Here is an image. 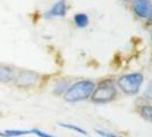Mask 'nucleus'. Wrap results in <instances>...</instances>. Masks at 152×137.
Returning a JSON list of instances; mask_svg holds the SVG:
<instances>
[{"instance_id":"nucleus-11","label":"nucleus","mask_w":152,"mask_h":137,"mask_svg":"<svg viewBox=\"0 0 152 137\" xmlns=\"http://www.w3.org/2000/svg\"><path fill=\"white\" fill-rule=\"evenodd\" d=\"M60 127H64V128H67V129H70V130H74L76 133H78V134H82V135H86L88 134V131L82 129L81 127H77L75 124H63V122H60L59 124Z\"/></svg>"},{"instance_id":"nucleus-5","label":"nucleus","mask_w":152,"mask_h":137,"mask_svg":"<svg viewBox=\"0 0 152 137\" xmlns=\"http://www.w3.org/2000/svg\"><path fill=\"white\" fill-rule=\"evenodd\" d=\"M133 9L140 17H149L152 10V4L150 0H135L133 4Z\"/></svg>"},{"instance_id":"nucleus-1","label":"nucleus","mask_w":152,"mask_h":137,"mask_svg":"<svg viewBox=\"0 0 152 137\" xmlns=\"http://www.w3.org/2000/svg\"><path fill=\"white\" fill-rule=\"evenodd\" d=\"M94 89L95 86L92 81H90V80L78 81L67 89L66 94H65V99L67 102H72V103L88 99L89 97H91Z\"/></svg>"},{"instance_id":"nucleus-13","label":"nucleus","mask_w":152,"mask_h":137,"mask_svg":"<svg viewBox=\"0 0 152 137\" xmlns=\"http://www.w3.org/2000/svg\"><path fill=\"white\" fill-rule=\"evenodd\" d=\"M144 97L148 98V99H152V81L151 84L148 86L146 90L144 91Z\"/></svg>"},{"instance_id":"nucleus-10","label":"nucleus","mask_w":152,"mask_h":137,"mask_svg":"<svg viewBox=\"0 0 152 137\" xmlns=\"http://www.w3.org/2000/svg\"><path fill=\"white\" fill-rule=\"evenodd\" d=\"M141 116L148 121L152 122V106L150 105H144L141 107Z\"/></svg>"},{"instance_id":"nucleus-3","label":"nucleus","mask_w":152,"mask_h":137,"mask_svg":"<svg viewBox=\"0 0 152 137\" xmlns=\"http://www.w3.org/2000/svg\"><path fill=\"white\" fill-rule=\"evenodd\" d=\"M142 82H143V76L141 73H131L121 77L117 81V85L125 94L135 95L140 90Z\"/></svg>"},{"instance_id":"nucleus-6","label":"nucleus","mask_w":152,"mask_h":137,"mask_svg":"<svg viewBox=\"0 0 152 137\" xmlns=\"http://www.w3.org/2000/svg\"><path fill=\"white\" fill-rule=\"evenodd\" d=\"M66 15V2L65 0H59L48 12V16H65Z\"/></svg>"},{"instance_id":"nucleus-9","label":"nucleus","mask_w":152,"mask_h":137,"mask_svg":"<svg viewBox=\"0 0 152 137\" xmlns=\"http://www.w3.org/2000/svg\"><path fill=\"white\" fill-rule=\"evenodd\" d=\"M32 134L31 130H6L5 133H0L1 136L5 137H17V136H23V135H28Z\"/></svg>"},{"instance_id":"nucleus-15","label":"nucleus","mask_w":152,"mask_h":137,"mask_svg":"<svg viewBox=\"0 0 152 137\" xmlns=\"http://www.w3.org/2000/svg\"><path fill=\"white\" fill-rule=\"evenodd\" d=\"M149 20L152 22V10H151V13H150V15H149Z\"/></svg>"},{"instance_id":"nucleus-8","label":"nucleus","mask_w":152,"mask_h":137,"mask_svg":"<svg viewBox=\"0 0 152 137\" xmlns=\"http://www.w3.org/2000/svg\"><path fill=\"white\" fill-rule=\"evenodd\" d=\"M74 22L78 27H85L89 24V16L84 13H78L74 16Z\"/></svg>"},{"instance_id":"nucleus-14","label":"nucleus","mask_w":152,"mask_h":137,"mask_svg":"<svg viewBox=\"0 0 152 137\" xmlns=\"http://www.w3.org/2000/svg\"><path fill=\"white\" fill-rule=\"evenodd\" d=\"M68 86V82H66V81H63L61 84H59V85L57 86V88L59 87V90H57V91H55L56 94H61L65 89H66V87Z\"/></svg>"},{"instance_id":"nucleus-4","label":"nucleus","mask_w":152,"mask_h":137,"mask_svg":"<svg viewBox=\"0 0 152 137\" xmlns=\"http://www.w3.org/2000/svg\"><path fill=\"white\" fill-rule=\"evenodd\" d=\"M39 80V74L33 71H22L16 77V84L22 87H28L37 84Z\"/></svg>"},{"instance_id":"nucleus-12","label":"nucleus","mask_w":152,"mask_h":137,"mask_svg":"<svg viewBox=\"0 0 152 137\" xmlns=\"http://www.w3.org/2000/svg\"><path fill=\"white\" fill-rule=\"evenodd\" d=\"M32 134H35V135H38L39 137H56V136H52V135H50V134H47V133H45V131L40 130V129H33V130H31Z\"/></svg>"},{"instance_id":"nucleus-7","label":"nucleus","mask_w":152,"mask_h":137,"mask_svg":"<svg viewBox=\"0 0 152 137\" xmlns=\"http://www.w3.org/2000/svg\"><path fill=\"white\" fill-rule=\"evenodd\" d=\"M14 78H15L14 77V72L10 67L0 66V81L1 82H8V81L13 80Z\"/></svg>"},{"instance_id":"nucleus-2","label":"nucleus","mask_w":152,"mask_h":137,"mask_svg":"<svg viewBox=\"0 0 152 137\" xmlns=\"http://www.w3.org/2000/svg\"><path fill=\"white\" fill-rule=\"evenodd\" d=\"M116 87L111 80H106L101 82L92 93L91 98L94 103H108L116 97Z\"/></svg>"},{"instance_id":"nucleus-16","label":"nucleus","mask_w":152,"mask_h":137,"mask_svg":"<svg viewBox=\"0 0 152 137\" xmlns=\"http://www.w3.org/2000/svg\"><path fill=\"white\" fill-rule=\"evenodd\" d=\"M126 1H127V0H126Z\"/></svg>"}]
</instances>
